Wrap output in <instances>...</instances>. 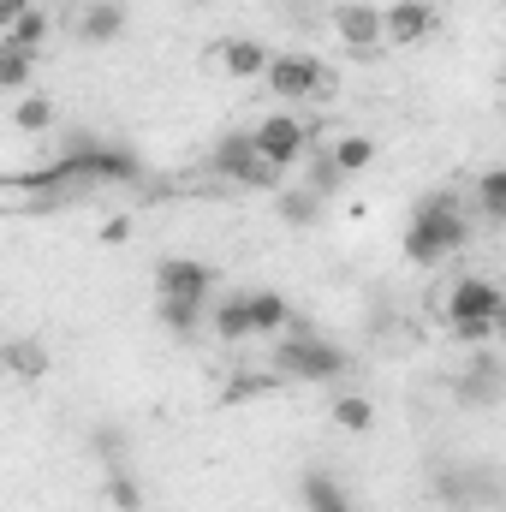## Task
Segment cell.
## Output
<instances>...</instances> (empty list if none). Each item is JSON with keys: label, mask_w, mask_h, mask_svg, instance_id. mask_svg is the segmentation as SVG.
<instances>
[{"label": "cell", "mask_w": 506, "mask_h": 512, "mask_svg": "<svg viewBox=\"0 0 506 512\" xmlns=\"http://www.w3.org/2000/svg\"><path fill=\"white\" fill-rule=\"evenodd\" d=\"M465 245H471V209L459 197H447V191L423 197L417 215H411V227H405V256L417 268H435V262H447V256L465 251Z\"/></svg>", "instance_id": "obj_1"}, {"label": "cell", "mask_w": 506, "mask_h": 512, "mask_svg": "<svg viewBox=\"0 0 506 512\" xmlns=\"http://www.w3.org/2000/svg\"><path fill=\"white\" fill-rule=\"evenodd\" d=\"M506 310V292L495 280H483V274H465V280H453V292H447V322H453V334L465 340V346H483V340H495V316Z\"/></svg>", "instance_id": "obj_2"}, {"label": "cell", "mask_w": 506, "mask_h": 512, "mask_svg": "<svg viewBox=\"0 0 506 512\" xmlns=\"http://www.w3.org/2000/svg\"><path fill=\"white\" fill-rule=\"evenodd\" d=\"M274 376L280 382H340L346 376V352L322 334H286L274 352Z\"/></svg>", "instance_id": "obj_3"}, {"label": "cell", "mask_w": 506, "mask_h": 512, "mask_svg": "<svg viewBox=\"0 0 506 512\" xmlns=\"http://www.w3.org/2000/svg\"><path fill=\"white\" fill-rule=\"evenodd\" d=\"M209 173H215V179H233V185H280V167L262 161V149H256L251 131L221 137V143L209 149Z\"/></svg>", "instance_id": "obj_4"}, {"label": "cell", "mask_w": 506, "mask_h": 512, "mask_svg": "<svg viewBox=\"0 0 506 512\" xmlns=\"http://www.w3.org/2000/svg\"><path fill=\"white\" fill-rule=\"evenodd\" d=\"M262 84L292 108V102H310V96L328 90V66H322L316 54H304V48H286V54H274V66H268Z\"/></svg>", "instance_id": "obj_5"}, {"label": "cell", "mask_w": 506, "mask_h": 512, "mask_svg": "<svg viewBox=\"0 0 506 512\" xmlns=\"http://www.w3.org/2000/svg\"><path fill=\"white\" fill-rule=\"evenodd\" d=\"M209 292H215V274L197 256H161L155 262V304H203L209 310Z\"/></svg>", "instance_id": "obj_6"}, {"label": "cell", "mask_w": 506, "mask_h": 512, "mask_svg": "<svg viewBox=\"0 0 506 512\" xmlns=\"http://www.w3.org/2000/svg\"><path fill=\"white\" fill-rule=\"evenodd\" d=\"M334 36L352 54H370V48L387 42V12L381 6H364V0H346V6H334Z\"/></svg>", "instance_id": "obj_7"}, {"label": "cell", "mask_w": 506, "mask_h": 512, "mask_svg": "<svg viewBox=\"0 0 506 512\" xmlns=\"http://www.w3.org/2000/svg\"><path fill=\"white\" fill-rule=\"evenodd\" d=\"M251 137H256V149H262V161L280 167V173L304 161V126H298V114H268Z\"/></svg>", "instance_id": "obj_8"}, {"label": "cell", "mask_w": 506, "mask_h": 512, "mask_svg": "<svg viewBox=\"0 0 506 512\" xmlns=\"http://www.w3.org/2000/svg\"><path fill=\"white\" fill-rule=\"evenodd\" d=\"M381 12H387V42H393V48L429 42L435 24H441V12H435L429 0H393V6H381Z\"/></svg>", "instance_id": "obj_9"}, {"label": "cell", "mask_w": 506, "mask_h": 512, "mask_svg": "<svg viewBox=\"0 0 506 512\" xmlns=\"http://www.w3.org/2000/svg\"><path fill=\"white\" fill-rule=\"evenodd\" d=\"M298 507H304V512H358V501H352L346 477H334V471L310 465V471L298 477Z\"/></svg>", "instance_id": "obj_10"}, {"label": "cell", "mask_w": 506, "mask_h": 512, "mask_svg": "<svg viewBox=\"0 0 506 512\" xmlns=\"http://www.w3.org/2000/svg\"><path fill=\"white\" fill-rule=\"evenodd\" d=\"M209 328L221 346H251L256 340V310H251V292H233L221 304H209Z\"/></svg>", "instance_id": "obj_11"}, {"label": "cell", "mask_w": 506, "mask_h": 512, "mask_svg": "<svg viewBox=\"0 0 506 512\" xmlns=\"http://www.w3.org/2000/svg\"><path fill=\"white\" fill-rule=\"evenodd\" d=\"M72 30H78V42H114L120 30H126V6L120 0H84L78 6V18H72Z\"/></svg>", "instance_id": "obj_12"}, {"label": "cell", "mask_w": 506, "mask_h": 512, "mask_svg": "<svg viewBox=\"0 0 506 512\" xmlns=\"http://www.w3.org/2000/svg\"><path fill=\"white\" fill-rule=\"evenodd\" d=\"M459 393H465V405H495L501 399V358L477 352L471 370H465V382H459Z\"/></svg>", "instance_id": "obj_13"}, {"label": "cell", "mask_w": 506, "mask_h": 512, "mask_svg": "<svg viewBox=\"0 0 506 512\" xmlns=\"http://www.w3.org/2000/svg\"><path fill=\"white\" fill-rule=\"evenodd\" d=\"M471 215H477V221H495V227H506V167L477 173V185H471Z\"/></svg>", "instance_id": "obj_14"}, {"label": "cell", "mask_w": 506, "mask_h": 512, "mask_svg": "<svg viewBox=\"0 0 506 512\" xmlns=\"http://www.w3.org/2000/svg\"><path fill=\"white\" fill-rule=\"evenodd\" d=\"M251 310H256V340H286V334H292V304H286V292H251Z\"/></svg>", "instance_id": "obj_15"}, {"label": "cell", "mask_w": 506, "mask_h": 512, "mask_svg": "<svg viewBox=\"0 0 506 512\" xmlns=\"http://www.w3.org/2000/svg\"><path fill=\"white\" fill-rule=\"evenodd\" d=\"M221 60H227V72H233V78H268V66H274V54H268L256 36L227 42V48H221Z\"/></svg>", "instance_id": "obj_16"}, {"label": "cell", "mask_w": 506, "mask_h": 512, "mask_svg": "<svg viewBox=\"0 0 506 512\" xmlns=\"http://www.w3.org/2000/svg\"><path fill=\"white\" fill-rule=\"evenodd\" d=\"M30 72H36V48H12V42H0V90H6L12 102L24 96Z\"/></svg>", "instance_id": "obj_17"}, {"label": "cell", "mask_w": 506, "mask_h": 512, "mask_svg": "<svg viewBox=\"0 0 506 512\" xmlns=\"http://www.w3.org/2000/svg\"><path fill=\"white\" fill-rule=\"evenodd\" d=\"M328 417H334V429H346V435H364V429H376V405H370L364 393H334Z\"/></svg>", "instance_id": "obj_18"}, {"label": "cell", "mask_w": 506, "mask_h": 512, "mask_svg": "<svg viewBox=\"0 0 506 512\" xmlns=\"http://www.w3.org/2000/svg\"><path fill=\"white\" fill-rule=\"evenodd\" d=\"M328 155H334V167H340L346 179H358V173L376 161V143H370V137H334V143H328Z\"/></svg>", "instance_id": "obj_19"}, {"label": "cell", "mask_w": 506, "mask_h": 512, "mask_svg": "<svg viewBox=\"0 0 506 512\" xmlns=\"http://www.w3.org/2000/svg\"><path fill=\"white\" fill-rule=\"evenodd\" d=\"M322 215V197L310 191V185H298V191H280V221H292V227H310Z\"/></svg>", "instance_id": "obj_20"}, {"label": "cell", "mask_w": 506, "mask_h": 512, "mask_svg": "<svg viewBox=\"0 0 506 512\" xmlns=\"http://www.w3.org/2000/svg\"><path fill=\"white\" fill-rule=\"evenodd\" d=\"M12 126L18 131H48L54 126V102H48V96H18V102H12Z\"/></svg>", "instance_id": "obj_21"}, {"label": "cell", "mask_w": 506, "mask_h": 512, "mask_svg": "<svg viewBox=\"0 0 506 512\" xmlns=\"http://www.w3.org/2000/svg\"><path fill=\"white\" fill-rule=\"evenodd\" d=\"M304 185H310V191H316V197L328 203V197H340V185H346V173L334 167V155H316V161L304 167Z\"/></svg>", "instance_id": "obj_22"}, {"label": "cell", "mask_w": 506, "mask_h": 512, "mask_svg": "<svg viewBox=\"0 0 506 512\" xmlns=\"http://www.w3.org/2000/svg\"><path fill=\"white\" fill-rule=\"evenodd\" d=\"M42 36H48V12H24L18 24L0 30V42H12V48H42Z\"/></svg>", "instance_id": "obj_23"}, {"label": "cell", "mask_w": 506, "mask_h": 512, "mask_svg": "<svg viewBox=\"0 0 506 512\" xmlns=\"http://www.w3.org/2000/svg\"><path fill=\"white\" fill-rule=\"evenodd\" d=\"M155 316H161L173 334H197V322H203V304H155Z\"/></svg>", "instance_id": "obj_24"}, {"label": "cell", "mask_w": 506, "mask_h": 512, "mask_svg": "<svg viewBox=\"0 0 506 512\" xmlns=\"http://www.w3.org/2000/svg\"><path fill=\"white\" fill-rule=\"evenodd\" d=\"M108 495H114V507H120V512H137V507H143V495H137V483H131L126 465H114V471H108Z\"/></svg>", "instance_id": "obj_25"}, {"label": "cell", "mask_w": 506, "mask_h": 512, "mask_svg": "<svg viewBox=\"0 0 506 512\" xmlns=\"http://www.w3.org/2000/svg\"><path fill=\"white\" fill-rule=\"evenodd\" d=\"M6 364H12L18 376H42V370H48V358H36V346H24V340L6 346Z\"/></svg>", "instance_id": "obj_26"}, {"label": "cell", "mask_w": 506, "mask_h": 512, "mask_svg": "<svg viewBox=\"0 0 506 512\" xmlns=\"http://www.w3.org/2000/svg\"><path fill=\"white\" fill-rule=\"evenodd\" d=\"M24 12H30V0H0V30H6V24H18Z\"/></svg>", "instance_id": "obj_27"}, {"label": "cell", "mask_w": 506, "mask_h": 512, "mask_svg": "<svg viewBox=\"0 0 506 512\" xmlns=\"http://www.w3.org/2000/svg\"><path fill=\"white\" fill-rule=\"evenodd\" d=\"M495 346H506V310L495 316Z\"/></svg>", "instance_id": "obj_28"}, {"label": "cell", "mask_w": 506, "mask_h": 512, "mask_svg": "<svg viewBox=\"0 0 506 512\" xmlns=\"http://www.w3.org/2000/svg\"><path fill=\"white\" fill-rule=\"evenodd\" d=\"M286 6H322V0H286Z\"/></svg>", "instance_id": "obj_29"}, {"label": "cell", "mask_w": 506, "mask_h": 512, "mask_svg": "<svg viewBox=\"0 0 506 512\" xmlns=\"http://www.w3.org/2000/svg\"><path fill=\"white\" fill-rule=\"evenodd\" d=\"M191 6H215V0H191Z\"/></svg>", "instance_id": "obj_30"}]
</instances>
